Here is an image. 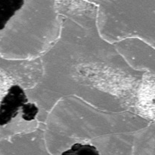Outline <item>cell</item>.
Instances as JSON below:
<instances>
[{"instance_id":"obj_2","label":"cell","mask_w":155,"mask_h":155,"mask_svg":"<svg viewBox=\"0 0 155 155\" xmlns=\"http://www.w3.org/2000/svg\"><path fill=\"white\" fill-rule=\"evenodd\" d=\"M152 122L136 112L107 111L77 97H64L43 123L45 146L53 154L85 148L95 154H133L138 136Z\"/></svg>"},{"instance_id":"obj_5","label":"cell","mask_w":155,"mask_h":155,"mask_svg":"<svg viewBox=\"0 0 155 155\" xmlns=\"http://www.w3.org/2000/svg\"><path fill=\"white\" fill-rule=\"evenodd\" d=\"M113 44L130 66L154 74V47L137 37L127 38Z\"/></svg>"},{"instance_id":"obj_3","label":"cell","mask_w":155,"mask_h":155,"mask_svg":"<svg viewBox=\"0 0 155 155\" xmlns=\"http://www.w3.org/2000/svg\"><path fill=\"white\" fill-rule=\"evenodd\" d=\"M58 1L23 0L20 8L0 30L5 37L2 54L10 60H30L44 54L60 34Z\"/></svg>"},{"instance_id":"obj_4","label":"cell","mask_w":155,"mask_h":155,"mask_svg":"<svg viewBox=\"0 0 155 155\" xmlns=\"http://www.w3.org/2000/svg\"><path fill=\"white\" fill-rule=\"evenodd\" d=\"M97 8L99 34L110 43L137 37L154 47L155 0H89Z\"/></svg>"},{"instance_id":"obj_1","label":"cell","mask_w":155,"mask_h":155,"mask_svg":"<svg viewBox=\"0 0 155 155\" xmlns=\"http://www.w3.org/2000/svg\"><path fill=\"white\" fill-rule=\"evenodd\" d=\"M61 18L56 42L40 56L38 83L24 89L43 124L59 99L74 96L100 110L136 112L145 77L128 64L97 27V8L89 0H59Z\"/></svg>"},{"instance_id":"obj_6","label":"cell","mask_w":155,"mask_h":155,"mask_svg":"<svg viewBox=\"0 0 155 155\" xmlns=\"http://www.w3.org/2000/svg\"><path fill=\"white\" fill-rule=\"evenodd\" d=\"M23 0H0V30L20 8Z\"/></svg>"}]
</instances>
